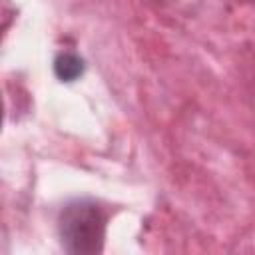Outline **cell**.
<instances>
[{
	"instance_id": "obj_1",
	"label": "cell",
	"mask_w": 255,
	"mask_h": 255,
	"mask_svg": "<svg viewBox=\"0 0 255 255\" xmlns=\"http://www.w3.org/2000/svg\"><path fill=\"white\" fill-rule=\"evenodd\" d=\"M58 233L64 251L96 255L104 251L106 211L92 199H74L58 215Z\"/></svg>"
},
{
	"instance_id": "obj_2",
	"label": "cell",
	"mask_w": 255,
	"mask_h": 255,
	"mask_svg": "<svg viewBox=\"0 0 255 255\" xmlns=\"http://www.w3.org/2000/svg\"><path fill=\"white\" fill-rule=\"evenodd\" d=\"M86 70L84 60L74 52H62L54 60V74L60 82H74Z\"/></svg>"
}]
</instances>
